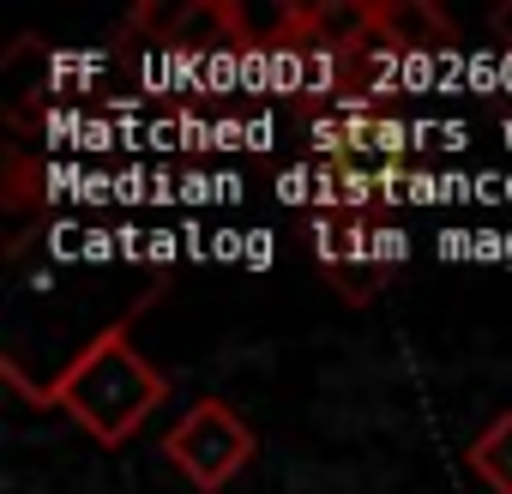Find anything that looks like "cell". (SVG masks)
<instances>
[{
    "label": "cell",
    "instance_id": "2",
    "mask_svg": "<svg viewBox=\"0 0 512 494\" xmlns=\"http://www.w3.org/2000/svg\"><path fill=\"white\" fill-rule=\"evenodd\" d=\"M253 452H260V434H253L223 398H199V404H187L181 422L163 434V458H169L193 488H205V494L229 488V482L253 464Z\"/></svg>",
    "mask_w": 512,
    "mask_h": 494
},
{
    "label": "cell",
    "instance_id": "3",
    "mask_svg": "<svg viewBox=\"0 0 512 494\" xmlns=\"http://www.w3.org/2000/svg\"><path fill=\"white\" fill-rule=\"evenodd\" d=\"M368 43H386L392 55H428V49H452L458 31L434 0H374L368 7Z\"/></svg>",
    "mask_w": 512,
    "mask_h": 494
},
{
    "label": "cell",
    "instance_id": "1",
    "mask_svg": "<svg viewBox=\"0 0 512 494\" xmlns=\"http://www.w3.org/2000/svg\"><path fill=\"white\" fill-rule=\"evenodd\" d=\"M139 314H145V302L127 308L115 326H103L49 386H25V398L67 410L97 446H127L145 428V416L169 398V374L157 362H145L139 344H133V320Z\"/></svg>",
    "mask_w": 512,
    "mask_h": 494
},
{
    "label": "cell",
    "instance_id": "4",
    "mask_svg": "<svg viewBox=\"0 0 512 494\" xmlns=\"http://www.w3.org/2000/svg\"><path fill=\"white\" fill-rule=\"evenodd\" d=\"M464 464L494 488V494H512V410H500L464 452Z\"/></svg>",
    "mask_w": 512,
    "mask_h": 494
},
{
    "label": "cell",
    "instance_id": "5",
    "mask_svg": "<svg viewBox=\"0 0 512 494\" xmlns=\"http://www.w3.org/2000/svg\"><path fill=\"white\" fill-rule=\"evenodd\" d=\"M488 31L512 49V0H500V7H494V19H488Z\"/></svg>",
    "mask_w": 512,
    "mask_h": 494
}]
</instances>
